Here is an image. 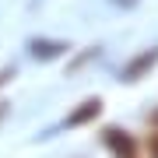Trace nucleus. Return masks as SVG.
Wrapping results in <instances>:
<instances>
[{
	"label": "nucleus",
	"mask_w": 158,
	"mask_h": 158,
	"mask_svg": "<svg viewBox=\"0 0 158 158\" xmlns=\"http://www.w3.org/2000/svg\"><path fill=\"white\" fill-rule=\"evenodd\" d=\"M102 144L113 151V158H144V144L123 127H102Z\"/></svg>",
	"instance_id": "1"
},
{
	"label": "nucleus",
	"mask_w": 158,
	"mask_h": 158,
	"mask_svg": "<svg viewBox=\"0 0 158 158\" xmlns=\"http://www.w3.org/2000/svg\"><path fill=\"white\" fill-rule=\"evenodd\" d=\"M102 116V98H88V102H81L77 109H74V113L63 119V127H85V123H95V119Z\"/></svg>",
	"instance_id": "2"
},
{
	"label": "nucleus",
	"mask_w": 158,
	"mask_h": 158,
	"mask_svg": "<svg viewBox=\"0 0 158 158\" xmlns=\"http://www.w3.org/2000/svg\"><path fill=\"white\" fill-rule=\"evenodd\" d=\"M155 63H158V46H155V49H148L144 56H137V60H130V63H127V70L119 74V77H123V81H137V77H144V74L151 70Z\"/></svg>",
	"instance_id": "3"
},
{
	"label": "nucleus",
	"mask_w": 158,
	"mask_h": 158,
	"mask_svg": "<svg viewBox=\"0 0 158 158\" xmlns=\"http://www.w3.org/2000/svg\"><path fill=\"white\" fill-rule=\"evenodd\" d=\"M32 53H35V56H60L63 42H39V39H35L32 42Z\"/></svg>",
	"instance_id": "4"
},
{
	"label": "nucleus",
	"mask_w": 158,
	"mask_h": 158,
	"mask_svg": "<svg viewBox=\"0 0 158 158\" xmlns=\"http://www.w3.org/2000/svg\"><path fill=\"white\" fill-rule=\"evenodd\" d=\"M144 155H148V158H158V127H151V134H148V141H144Z\"/></svg>",
	"instance_id": "5"
},
{
	"label": "nucleus",
	"mask_w": 158,
	"mask_h": 158,
	"mask_svg": "<svg viewBox=\"0 0 158 158\" xmlns=\"http://www.w3.org/2000/svg\"><path fill=\"white\" fill-rule=\"evenodd\" d=\"M148 123H151V127H158V109H155L151 116H148Z\"/></svg>",
	"instance_id": "6"
},
{
	"label": "nucleus",
	"mask_w": 158,
	"mask_h": 158,
	"mask_svg": "<svg viewBox=\"0 0 158 158\" xmlns=\"http://www.w3.org/2000/svg\"><path fill=\"white\" fill-rule=\"evenodd\" d=\"M116 4H119V7H130V4H137V0H116Z\"/></svg>",
	"instance_id": "7"
},
{
	"label": "nucleus",
	"mask_w": 158,
	"mask_h": 158,
	"mask_svg": "<svg viewBox=\"0 0 158 158\" xmlns=\"http://www.w3.org/2000/svg\"><path fill=\"white\" fill-rule=\"evenodd\" d=\"M0 116H4V106H0Z\"/></svg>",
	"instance_id": "8"
}]
</instances>
